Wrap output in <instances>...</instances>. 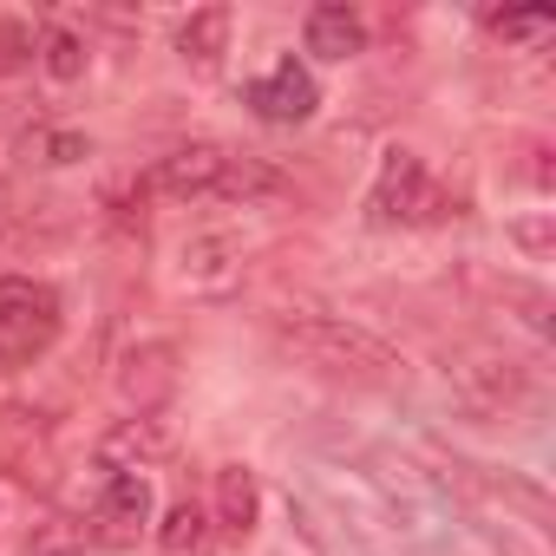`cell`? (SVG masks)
<instances>
[{"label":"cell","instance_id":"cell-1","mask_svg":"<svg viewBox=\"0 0 556 556\" xmlns=\"http://www.w3.org/2000/svg\"><path fill=\"white\" fill-rule=\"evenodd\" d=\"M275 334H282L289 354H302L308 367L334 374V380H367V387H387L400 380V348L380 341L374 328L348 321V315H321V308H289V315H275Z\"/></svg>","mask_w":556,"mask_h":556},{"label":"cell","instance_id":"cell-2","mask_svg":"<svg viewBox=\"0 0 556 556\" xmlns=\"http://www.w3.org/2000/svg\"><path fill=\"white\" fill-rule=\"evenodd\" d=\"M445 216L452 210H445V190L432 184L426 157L406 151V144H393L380 157L374 190H367V223L374 229H426V223H445Z\"/></svg>","mask_w":556,"mask_h":556},{"label":"cell","instance_id":"cell-3","mask_svg":"<svg viewBox=\"0 0 556 556\" xmlns=\"http://www.w3.org/2000/svg\"><path fill=\"white\" fill-rule=\"evenodd\" d=\"M445 380H452V400L471 413V419H517V413H530L536 406V374L523 367V361H510V354H465V361H452L445 367Z\"/></svg>","mask_w":556,"mask_h":556},{"label":"cell","instance_id":"cell-4","mask_svg":"<svg viewBox=\"0 0 556 556\" xmlns=\"http://www.w3.org/2000/svg\"><path fill=\"white\" fill-rule=\"evenodd\" d=\"M66 328L60 289L34 282V275H0V361H40Z\"/></svg>","mask_w":556,"mask_h":556},{"label":"cell","instance_id":"cell-5","mask_svg":"<svg viewBox=\"0 0 556 556\" xmlns=\"http://www.w3.org/2000/svg\"><path fill=\"white\" fill-rule=\"evenodd\" d=\"M445 478H452L465 497H478V504H497V510H504V523H510V517H523L530 530H549V523H556V504H549V491H543L536 478H523V471H497V465L445 458Z\"/></svg>","mask_w":556,"mask_h":556},{"label":"cell","instance_id":"cell-6","mask_svg":"<svg viewBox=\"0 0 556 556\" xmlns=\"http://www.w3.org/2000/svg\"><path fill=\"white\" fill-rule=\"evenodd\" d=\"M151 510H157V497H151V478H144V471H105L86 530H92V543H105V549H131V543L151 530Z\"/></svg>","mask_w":556,"mask_h":556},{"label":"cell","instance_id":"cell-7","mask_svg":"<svg viewBox=\"0 0 556 556\" xmlns=\"http://www.w3.org/2000/svg\"><path fill=\"white\" fill-rule=\"evenodd\" d=\"M242 99H249V112L268 118V125H308L315 105H321V86H315V73L289 53V60H275L262 79H249Z\"/></svg>","mask_w":556,"mask_h":556},{"label":"cell","instance_id":"cell-8","mask_svg":"<svg viewBox=\"0 0 556 556\" xmlns=\"http://www.w3.org/2000/svg\"><path fill=\"white\" fill-rule=\"evenodd\" d=\"M177 458V432L164 413H131V419H112L99 432V465L105 471H144V465H164Z\"/></svg>","mask_w":556,"mask_h":556},{"label":"cell","instance_id":"cell-9","mask_svg":"<svg viewBox=\"0 0 556 556\" xmlns=\"http://www.w3.org/2000/svg\"><path fill=\"white\" fill-rule=\"evenodd\" d=\"M223 164H229V151H223V144H210V138H197V144L164 151V157L151 164L144 190H151V197H170V203H197V197H210V190H216Z\"/></svg>","mask_w":556,"mask_h":556},{"label":"cell","instance_id":"cell-10","mask_svg":"<svg viewBox=\"0 0 556 556\" xmlns=\"http://www.w3.org/2000/svg\"><path fill=\"white\" fill-rule=\"evenodd\" d=\"M118 393H125L131 413H164L170 393H177V348L170 341H138L118 361Z\"/></svg>","mask_w":556,"mask_h":556},{"label":"cell","instance_id":"cell-11","mask_svg":"<svg viewBox=\"0 0 556 556\" xmlns=\"http://www.w3.org/2000/svg\"><path fill=\"white\" fill-rule=\"evenodd\" d=\"M177 282H184L190 295H223V289H236V282H242V242L223 236V229L190 236L184 255H177Z\"/></svg>","mask_w":556,"mask_h":556},{"label":"cell","instance_id":"cell-12","mask_svg":"<svg viewBox=\"0 0 556 556\" xmlns=\"http://www.w3.org/2000/svg\"><path fill=\"white\" fill-rule=\"evenodd\" d=\"M465 289H478L484 302H497L504 315H517L530 334H549V289L530 282V275H497V268L465 262Z\"/></svg>","mask_w":556,"mask_h":556},{"label":"cell","instance_id":"cell-13","mask_svg":"<svg viewBox=\"0 0 556 556\" xmlns=\"http://www.w3.org/2000/svg\"><path fill=\"white\" fill-rule=\"evenodd\" d=\"M216 510H210V523L229 536V543H249L255 536V523H262V484H255V471L249 465H216Z\"/></svg>","mask_w":556,"mask_h":556},{"label":"cell","instance_id":"cell-14","mask_svg":"<svg viewBox=\"0 0 556 556\" xmlns=\"http://www.w3.org/2000/svg\"><path fill=\"white\" fill-rule=\"evenodd\" d=\"M302 40H308V53L315 60H361L367 53V21L348 8V0H321V8H308V21H302Z\"/></svg>","mask_w":556,"mask_h":556},{"label":"cell","instance_id":"cell-15","mask_svg":"<svg viewBox=\"0 0 556 556\" xmlns=\"http://www.w3.org/2000/svg\"><path fill=\"white\" fill-rule=\"evenodd\" d=\"M229 27H236L229 8H197V14L177 27V60L210 79V73L223 66V53H229Z\"/></svg>","mask_w":556,"mask_h":556},{"label":"cell","instance_id":"cell-16","mask_svg":"<svg viewBox=\"0 0 556 556\" xmlns=\"http://www.w3.org/2000/svg\"><path fill=\"white\" fill-rule=\"evenodd\" d=\"M282 190H289V177L275 170L268 157H236V151H229V164H223V177H216V190H210V197H216V203H242V210H249V203H268V197H282Z\"/></svg>","mask_w":556,"mask_h":556},{"label":"cell","instance_id":"cell-17","mask_svg":"<svg viewBox=\"0 0 556 556\" xmlns=\"http://www.w3.org/2000/svg\"><path fill=\"white\" fill-rule=\"evenodd\" d=\"M210 543V510L197 504V497H177L170 510H164V523H157V549L164 556H197Z\"/></svg>","mask_w":556,"mask_h":556},{"label":"cell","instance_id":"cell-18","mask_svg":"<svg viewBox=\"0 0 556 556\" xmlns=\"http://www.w3.org/2000/svg\"><path fill=\"white\" fill-rule=\"evenodd\" d=\"M21 157H27V164H47V170L86 164V157H92V138H86V131H66V125H40V131L21 138Z\"/></svg>","mask_w":556,"mask_h":556},{"label":"cell","instance_id":"cell-19","mask_svg":"<svg viewBox=\"0 0 556 556\" xmlns=\"http://www.w3.org/2000/svg\"><path fill=\"white\" fill-rule=\"evenodd\" d=\"M86 40L73 34V27H47L40 34V66H47V79H60V86H73V79H86Z\"/></svg>","mask_w":556,"mask_h":556},{"label":"cell","instance_id":"cell-20","mask_svg":"<svg viewBox=\"0 0 556 556\" xmlns=\"http://www.w3.org/2000/svg\"><path fill=\"white\" fill-rule=\"evenodd\" d=\"M484 27H491L504 47H536V40L556 34V14H549V8H517V14H491Z\"/></svg>","mask_w":556,"mask_h":556},{"label":"cell","instance_id":"cell-21","mask_svg":"<svg viewBox=\"0 0 556 556\" xmlns=\"http://www.w3.org/2000/svg\"><path fill=\"white\" fill-rule=\"evenodd\" d=\"M86 536H92L86 523H73V517H47L40 530H27V549H34V556H53V549H79Z\"/></svg>","mask_w":556,"mask_h":556},{"label":"cell","instance_id":"cell-22","mask_svg":"<svg viewBox=\"0 0 556 556\" xmlns=\"http://www.w3.org/2000/svg\"><path fill=\"white\" fill-rule=\"evenodd\" d=\"M510 242H517L530 262H543V255H549V242H556V223H549V210H536V216H517V223H510Z\"/></svg>","mask_w":556,"mask_h":556},{"label":"cell","instance_id":"cell-23","mask_svg":"<svg viewBox=\"0 0 556 556\" xmlns=\"http://www.w3.org/2000/svg\"><path fill=\"white\" fill-rule=\"evenodd\" d=\"M34 21H0V73H14V66H27L34 60Z\"/></svg>","mask_w":556,"mask_h":556}]
</instances>
